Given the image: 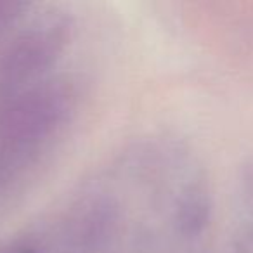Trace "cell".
<instances>
[{"label":"cell","mask_w":253,"mask_h":253,"mask_svg":"<svg viewBox=\"0 0 253 253\" xmlns=\"http://www.w3.org/2000/svg\"><path fill=\"white\" fill-rule=\"evenodd\" d=\"M25 253H33V252H25Z\"/></svg>","instance_id":"1"}]
</instances>
